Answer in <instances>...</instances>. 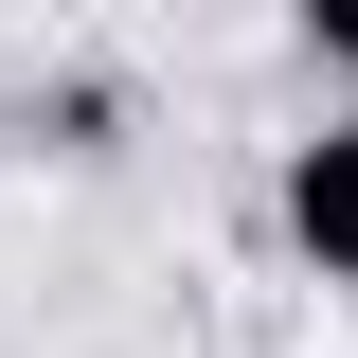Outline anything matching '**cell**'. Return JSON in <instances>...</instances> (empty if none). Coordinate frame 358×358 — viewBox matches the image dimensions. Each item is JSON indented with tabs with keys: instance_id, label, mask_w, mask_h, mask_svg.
<instances>
[{
	"instance_id": "2",
	"label": "cell",
	"mask_w": 358,
	"mask_h": 358,
	"mask_svg": "<svg viewBox=\"0 0 358 358\" xmlns=\"http://www.w3.org/2000/svg\"><path fill=\"white\" fill-rule=\"evenodd\" d=\"M305 54H341V72H358V0H305Z\"/></svg>"
},
{
	"instance_id": "1",
	"label": "cell",
	"mask_w": 358,
	"mask_h": 358,
	"mask_svg": "<svg viewBox=\"0 0 358 358\" xmlns=\"http://www.w3.org/2000/svg\"><path fill=\"white\" fill-rule=\"evenodd\" d=\"M287 251H305L322 287H358V108L287 143Z\"/></svg>"
}]
</instances>
